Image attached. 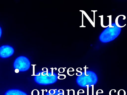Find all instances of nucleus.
Returning a JSON list of instances; mask_svg holds the SVG:
<instances>
[{
    "label": "nucleus",
    "mask_w": 127,
    "mask_h": 95,
    "mask_svg": "<svg viewBox=\"0 0 127 95\" xmlns=\"http://www.w3.org/2000/svg\"><path fill=\"white\" fill-rule=\"evenodd\" d=\"M1 27H0V36H1Z\"/></svg>",
    "instance_id": "obj_7"
},
{
    "label": "nucleus",
    "mask_w": 127,
    "mask_h": 95,
    "mask_svg": "<svg viewBox=\"0 0 127 95\" xmlns=\"http://www.w3.org/2000/svg\"><path fill=\"white\" fill-rule=\"evenodd\" d=\"M121 29V27L117 25L116 23H112L100 34L99 38L100 41L107 43L114 40L120 34Z\"/></svg>",
    "instance_id": "obj_1"
},
{
    "label": "nucleus",
    "mask_w": 127,
    "mask_h": 95,
    "mask_svg": "<svg viewBox=\"0 0 127 95\" xmlns=\"http://www.w3.org/2000/svg\"><path fill=\"white\" fill-rule=\"evenodd\" d=\"M31 66V63L29 59L24 56L17 57L15 60L13 66L15 69L19 71L24 72L28 70Z\"/></svg>",
    "instance_id": "obj_3"
},
{
    "label": "nucleus",
    "mask_w": 127,
    "mask_h": 95,
    "mask_svg": "<svg viewBox=\"0 0 127 95\" xmlns=\"http://www.w3.org/2000/svg\"><path fill=\"white\" fill-rule=\"evenodd\" d=\"M57 89H51L46 94V95H64L63 92L60 91Z\"/></svg>",
    "instance_id": "obj_6"
},
{
    "label": "nucleus",
    "mask_w": 127,
    "mask_h": 95,
    "mask_svg": "<svg viewBox=\"0 0 127 95\" xmlns=\"http://www.w3.org/2000/svg\"><path fill=\"white\" fill-rule=\"evenodd\" d=\"M55 76L53 73L48 72L47 71H40L35 75L34 80L38 84L47 85L52 84L55 82Z\"/></svg>",
    "instance_id": "obj_2"
},
{
    "label": "nucleus",
    "mask_w": 127,
    "mask_h": 95,
    "mask_svg": "<svg viewBox=\"0 0 127 95\" xmlns=\"http://www.w3.org/2000/svg\"><path fill=\"white\" fill-rule=\"evenodd\" d=\"M14 48L12 47L7 45L1 46L0 48V56L3 58H8L13 54Z\"/></svg>",
    "instance_id": "obj_4"
},
{
    "label": "nucleus",
    "mask_w": 127,
    "mask_h": 95,
    "mask_svg": "<svg viewBox=\"0 0 127 95\" xmlns=\"http://www.w3.org/2000/svg\"><path fill=\"white\" fill-rule=\"evenodd\" d=\"M4 95H27L26 93L20 90L16 89H10L5 93Z\"/></svg>",
    "instance_id": "obj_5"
}]
</instances>
